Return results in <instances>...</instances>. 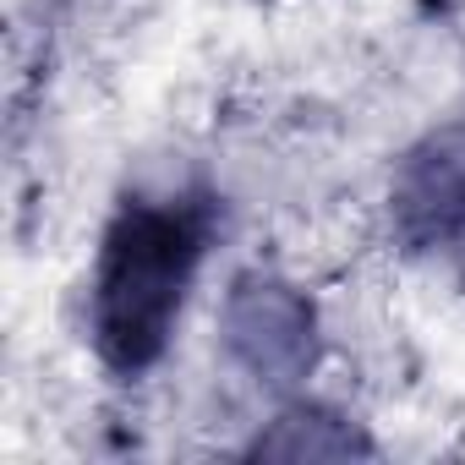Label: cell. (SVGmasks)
Masks as SVG:
<instances>
[{
    "label": "cell",
    "instance_id": "1",
    "mask_svg": "<svg viewBox=\"0 0 465 465\" xmlns=\"http://www.w3.org/2000/svg\"><path fill=\"white\" fill-rule=\"evenodd\" d=\"M203 203H132L115 213L94 269V345L115 372H143L170 345L186 285L203 263Z\"/></svg>",
    "mask_w": 465,
    "mask_h": 465
},
{
    "label": "cell",
    "instance_id": "2",
    "mask_svg": "<svg viewBox=\"0 0 465 465\" xmlns=\"http://www.w3.org/2000/svg\"><path fill=\"white\" fill-rule=\"evenodd\" d=\"M389 203L411 247H449L465 236V121L438 126L405 153Z\"/></svg>",
    "mask_w": 465,
    "mask_h": 465
},
{
    "label": "cell",
    "instance_id": "3",
    "mask_svg": "<svg viewBox=\"0 0 465 465\" xmlns=\"http://www.w3.org/2000/svg\"><path fill=\"white\" fill-rule=\"evenodd\" d=\"M224 334H230V351L258 378H274V383L296 378L312 356V312L302 296H291L274 280L236 285L230 312H224Z\"/></svg>",
    "mask_w": 465,
    "mask_h": 465
}]
</instances>
